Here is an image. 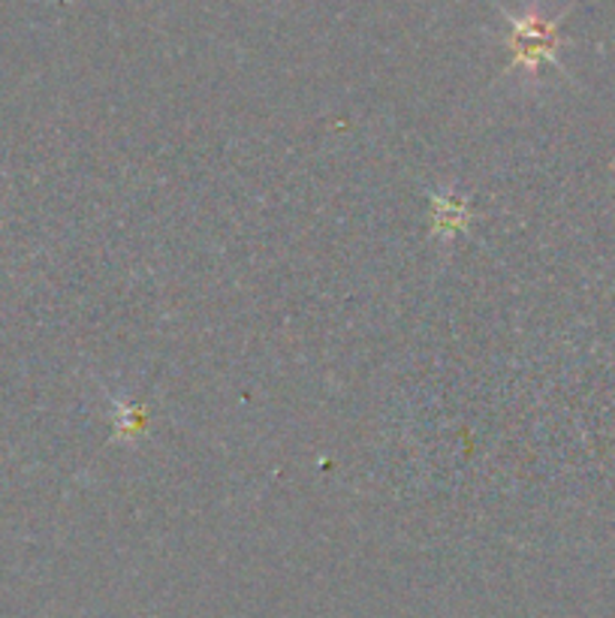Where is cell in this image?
<instances>
[{"label": "cell", "instance_id": "6da1fadb", "mask_svg": "<svg viewBox=\"0 0 615 618\" xmlns=\"http://www.w3.org/2000/svg\"><path fill=\"white\" fill-rule=\"evenodd\" d=\"M510 52L513 63L537 70L543 61H553L555 46H558V33H555L553 21L540 19V16H525V19H510Z\"/></svg>", "mask_w": 615, "mask_h": 618}, {"label": "cell", "instance_id": "7a4b0ae2", "mask_svg": "<svg viewBox=\"0 0 615 618\" xmlns=\"http://www.w3.org/2000/svg\"><path fill=\"white\" fill-rule=\"evenodd\" d=\"M435 206H438V224L440 220H447V224H459L462 217H465V208L459 203H453V199H435Z\"/></svg>", "mask_w": 615, "mask_h": 618}]
</instances>
